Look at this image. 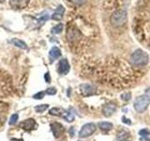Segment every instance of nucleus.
I'll return each mask as SVG.
<instances>
[{
	"mask_svg": "<svg viewBox=\"0 0 150 141\" xmlns=\"http://www.w3.org/2000/svg\"><path fill=\"white\" fill-rule=\"evenodd\" d=\"M69 70H70V66L68 59L62 58L58 63V73L61 75H66L69 73Z\"/></svg>",
	"mask_w": 150,
	"mask_h": 141,
	"instance_id": "nucleus-6",
	"label": "nucleus"
},
{
	"mask_svg": "<svg viewBox=\"0 0 150 141\" xmlns=\"http://www.w3.org/2000/svg\"><path fill=\"white\" fill-rule=\"evenodd\" d=\"M110 21L114 26H122L128 21V13L125 9H117L111 15Z\"/></svg>",
	"mask_w": 150,
	"mask_h": 141,
	"instance_id": "nucleus-2",
	"label": "nucleus"
},
{
	"mask_svg": "<svg viewBox=\"0 0 150 141\" xmlns=\"http://www.w3.org/2000/svg\"><path fill=\"white\" fill-rule=\"evenodd\" d=\"M30 0H9V4L13 9H25Z\"/></svg>",
	"mask_w": 150,
	"mask_h": 141,
	"instance_id": "nucleus-9",
	"label": "nucleus"
},
{
	"mask_svg": "<svg viewBox=\"0 0 150 141\" xmlns=\"http://www.w3.org/2000/svg\"><path fill=\"white\" fill-rule=\"evenodd\" d=\"M70 135H71V136L74 135V127H71V129H70Z\"/></svg>",
	"mask_w": 150,
	"mask_h": 141,
	"instance_id": "nucleus-28",
	"label": "nucleus"
},
{
	"mask_svg": "<svg viewBox=\"0 0 150 141\" xmlns=\"http://www.w3.org/2000/svg\"><path fill=\"white\" fill-rule=\"evenodd\" d=\"M130 97H131V93L130 92H125V93H123L121 95V99L123 101H125V102H129L130 100Z\"/></svg>",
	"mask_w": 150,
	"mask_h": 141,
	"instance_id": "nucleus-21",
	"label": "nucleus"
},
{
	"mask_svg": "<svg viewBox=\"0 0 150 141\" xmlns=\"http://www.w3.org/2000/svg\"><path fill=\"white\" fill-rule=\"evenodd\" d=\"M150 103V97L146 94L141 95L138 98H136V100L134 101L133 106L135 111H137L138 113H143L146 110V108L148 107Z\"/></svg>",
	"mask_w": 150,
	"mask_h": 141,
	"instance_id": "nucleus-3",
	"label": "nucleus"
},
{
	"mask_svg": "<svg viewBox=\"0 0 150 141\" xmlns=\"http://www.w3.org/2000/svg\"><path fill=\"white\" fill-rule=\"evenodd\" d=\"M122 122L123 123H125V124H128V125H130L131 124V121H130V120L129 119H127V118L125 117V116H123L122 117Z\"/></svg>",
	"mask_w": 150,
	"mask_h": 141,
	"instance_id": "nucleus-25",
	"label": "nucleus"
},
{
	"mask_svg": "<svg viewBox=\"0 0 150 141\" xmlns=\"http://www.w3.org/2000/svg\"><path fill=\"white\" fill-rule=\"evenodd\" d=\"M18 119H19L18 114H13V115H11V119H9V121H8V124L9 125H14L17 122Z\"/></svg>",
	"mask_w": 150,
	"mask_h": 141,
	"instance_id": "nucleus-20",
	"label": "nucleus"
},
{
	"mask_svg": "<svg viewBox=\"0 0 150 141\" xmlns=\"http://www.w3.org/2000/svg\"><path fill=\"white\" fill-rule=\"evenodd\" d=\"M96 130H97L96 124L93 123V122H88V123H86L82 127L78 135H79V137H81V138L88 137V136L92 135L95 133Z\"/></svg>",
	"mask_w": 150,
	"mask_h": 141,
	"instance_id": "nucleus-4",
	"label": "nucleus"
},
{
	"mask_svg": "<svg viewBox=\"0 0 150 141\" xmlns=\"http://www.w3.org/2000/svg\"><path fill=\"white\" fill-rule=\"evenodd\" d=\"M64 13H65V8L62 6V5H59V6L56 8L54 12L53 13V15H52V19L54 21L62 20V18L64 16Z\"/></svg>",
	"mask_w": 150,
	"mask_h": 141,
	"instance_id": "nucleus-10",
	"label": "nucleus"
},
{
	"mask_svg": "<svg viewBox=\"0 0 150 141\" xmlns=\"http://www.w3.org/2000/svg\"><path fill=\"white\" fill-rule=\"evenodd\" d=\"M70 2H72L75 5H83L86 2V0H70Z\"/></svg>",
	"mask_w": 150,
	"mask_h": 141,
	"instance_id": "nucleus-24",
	"label": "nucleus"
},
{
	"mask_svg": "<svg viewBox=\"0 0 150 141\" xmlns=\"http://www.w3.org/2000/svg\"><path fill=\"white\" fill-rule=\"evenodd\" d=\"M60 56H61V50L58 48V47L54 46L49 52V58H50L51 61L57 59L58 58H60Z\"/></svg>",
	"mask_w": 150,
	"mask_h": 141,
	"instance_id": "nucleus-12",
	"label": "nucleus"
},
{
	"mask_svg": "<svg viewBox=\"0 0 150 141\" xmlns=\"http://www.w3.org/2000/svg\"><path fill=\"white\" fill-rule=\"evenodd\" d=\"M139 135H141V137H148L150 135V131L147 128H144L139 131Z\"/></svg>",
	"mask_w": 150,
	"mask_h": 141,
	"instance_id": "nucleus-19",
	"label": "nucleus"
},
{
	"mask_svg": "<svg viewBox=\"0 0 150 141\" xmlns=\"http://www.w3.org/2000/svg\"><path fill=\"white\" fill-rule=\"evenodd\" d=\"M115 111H116V105H112V103H108V105H104V106H103V108H102L103 115L106 116V117L112 116Z\"/></svg>",
	"mask_w": 150,
	"mask_h": 141,
	"instance_id": "nucleus-11",
	"label": "nucleus"
},
{
	"mask_svg": "<svg viewBox=\"0 0 150 141\" xmlns=\"http://www.w3.org/2000/svg\"><path fill=\"white\" fill-rule=\"evenodd\" d=\"M97 88L95 86L90 84H83L80 86V92L82 93V95L84 97L95 95L97 93Z\"/></svg>",
	"mask_w": 150,
	"mask_h": 141,
	"instance_id": "nucleus-5",
	"label": "nucleus"
},
{
	"mask_svg": "<svg viewBox=\"0 0 150 141\" xmlns=\"http://www.w3.org/2000/svg\"><path fill=\"white\" fill-rule=\"evenodd\" d=\"M11 42L13 44V45H15L17 47H19V48H21V49H27V45L25 41H23L22 40H19V39H12L11 41Z\"/></svg>",
	"mask_w": 150,
	"mask_h": 141,
	"instance_id": "nucleus-15",
	"label": "nucleus"
},
{
	"mask_svg": "<svg viewBox=\"0 0 150 141\" xmlns=\"http://www.w3.org/2000/svg\"><path fill=\"white\" fill-rule=\"evenodd\" d=\"M48 108H49V105H40L35 107V110L38 113H43L45 110L48 109Z\"/></svg>",
	"mask_w": 150,
	"mask_h": 141,
	"instance_id": "nucleus-18",
	"label": "nucleus"
},
{
	"mask_svg": "<svg viewBox=\"0 0 150 141\" xmlns=\"http://www.w3.org/2000/svg\"><path fill=\"white\" fill-rule=\"evenodd\" d=\"M11 141H23V139H21V138H20V139H17V138H13V139H11Z\"/></svg>",
	"mask_w": 150,
	"mask_h": 141,
	"instance_id": "nucleus-31",
	"label": "nucleus"
},
{
	"mask_svg": "<svg viewBox=\"0 0 150 141\" xmlns=\"http://www.w3.org/2000/svg\"><path fill=\"white\" fill-rule=\"evenodd\" d=\"M45 93L46 92H44V91H40V92H38V93H36L34 96H33V98L34 99H36V100H40V99H42L44 97V95H45Z\"/></svg>",
	"mask_w": 150,
	"mask_h": 141,
	"instance_id": "nucleus-23",
	"label": "nucleus"
},
{
	"mask_svg": "<svg viewBox=\"0 0 150 141\" xmlns=\"http://www.w3.org/2000/svg\"><path fill=\"white\" fill-rule=\"evenodd\" d=\"M116 141H129L127 138H119V139H117Z\"/></svg>",
	"mask_w": 150,
	"mask_h": 141,
	"instance_id": "nucleus-30",
	"label": "nucleus"
},
{
	"mask_svg": "<svg viewBox=\"0 0 150 141\" xmlns=\"http://www.w3.org/2000/svg\"><path fill=\"white\" fill-rule=\"evenodd\" d=\"M44 79L47 83H50L51 82V76H50V73H46L44 75Z\"/></svg>",
	"mask_w": 150,
	"mask_h": 141,
	"instance_id": "nucleus-26",
	"label": "nucleus"
},
{
	"mask_svg": "<svg viewBox=\"0 0 150 141\" xmlns=\"http://www.w3.org/2000/svg\"><path fill=\"white\" fill-rule=\"evenodd\" d=\"M145 94H146V95H148V96L150 97V88L146 89V91H145Z\"/></svg>",
	"mask_w": 150,
	"mask_h": 141,
	"instance_id": "nucleus-29",
	"label": "nucleus"
},
{
	"mask_svg": "<svg viewBox=\"0 0 150 141\" xmlns=\"http://www.w3.org/2000/svg\"><path fill=\"white\" fill-rule=\"evenodd\" d=\"M63 30V25L62 24H58V25H56L55 26H54L52 28V33H54V34H59L61 33Z\"/></svg>",
	"mask_w": 150,
	"mask_h": 141,
	"instance_id": "nucleus-17",
	"label": "nucleus"
},
{
	"mask_svg": "<svg viewBox=\"0 0 150 141\" xmlns=\"http://www.w3.org/2000/svg\"><path fill=\"white\" fill-rule=\"evenodd\" d=\"M141 140L142 141H150V137H142Z\"/></svg>",
	"mask_w": 150,
	"mask_h": 141,
	"instance_id": "nucleus-27",
	"label": "nucleus"
},
{
	"mask_svg": "<svg viewBox=\"0 0 150 141\" xmlns=\"http://www.w3.org/2000/svg\"><path fill=\"white\" fill-rule=\"evenodd\" d=\"M148 60H149L148 55L142 49H137L131 54L129 62L134 67H144V66H145L148 63Z\"/></svg>",
	"mask_w": 150,
	"mask_h": 141,
	"instance_id": "nucleus-1",
	"label": "nucleus"
},
{
	"mask_svg": "<svg viewBox=\"0 0 150 141\" xmlns=\"http://www.w3.org/2000/svg\"><path fill=\"white\" fill-rule=\"evenodd\" d=\"M65 112H66L65 109H63V108H59V107H54V108H52V109H50V111H49L51 115L61 117V118H63Z\"/></svg>",
	"mask_w": 150,
	"mask_h": 141,
	"instance_id": "nucleus-14",
	"label": "nucleus"
},
{
	"mask_svg": "<svg viewBox=\"0 0 150 141\" xmlns=\"http://www.w3.org/2000/svg\"><path fill=\"white\" fill-rule=\"evenodd\" d=\"M45 92H46V94H48V95H54V94H56V92H57V90H56L55 88L51 87V88H47Z\"/></svg>",
	"mask_w": 150,
	"mask_h": 141,
	"instance_id": "nucleus-22",
	"label": "nucleus"
},
{
	"mask_svg": "<svg viewBox=\"0 0 150 141\" xmlns=\"http://www.w3.org/2000/svg\"><path fill=\"white\" fill-rule=\"evenodd\" d=\"M48 19H49L48 12L44 11V12H42L41 14H40V16L38 17V23H40V25H42V24L45 23L47 20H48Z\"/></svg>",
	"mask_w": 150,
	"mask_h": 141,
	"instance_id": "nucleus-16",
	"label": "nucleus"
},
{
	"mask_svg": "<svg viewBox=\"0 0 150 141\" xmlns=\"http://www.w3.org/2000/svg\"><path fill=\"white\" fill-rule=\"evenodd\" d=\"M51 129L55 138H59L64 133V126L59 122H54L51 124Z\"/></svg>",
	"mask_w": 150,
	"mask_h": 141,
	"instance_id": "nucleus-7",
	"label": "nucleus"
},
{
	"mask_svg": "<svg viewBox=\"0 0 150 141\" xmlns=\"http://www.w3.org/2000/svg\"><path fill=\"white\" fill-rule=\"evenodd\" d=\"M98 128H100L103 132H109V131H111L112 128H114V125H112V122H109V121L98 122Z\"/></svg>",
	"mask_w": 150,
	"mask_h": 141,
	"instance_id": "nucleus-13",
	"label": "nucleus"
},
{
	"mask_svg": "<svg viewBox=\"0 0 150 141\" xmlns=\"http://www.w3.org/2000/svg\"><path fill=\"white\" fill-rule=\"evenodd\" d=\"M80 141H81V140H80Z\"/></svg>",
	"mask_w": 150,
	"mask_h": 141,
	"instance_id": "nucleus-33",
	"label": "nucleus"
},
{
	"mask_svg": "<svg viewBox=\"0 0 150 141\" xmlns=\"http://www.w3.org/2000/svg\"><path fill=\"white\" fill-rule=\"evenodd\" d=\"M20 127L25 131H31L37 128V123L34 119H27L25 120H23V122H21Z\"/></svg>",
	"mask_w": 150,
	"mask_h": 141,
	"instance_id": "nucleus-8",
	"label": "nucleus"
},
{
	"mask_svg": "<svg viewBox=\"0 0 150 141\" xmlns=\"http://www.w3.org/2000/svg\"><path fill=\"white\" fill-rule=\"evenodd\" d=\"M0 1H5V0H0Z\"/></svg>",
	"mask_w": 150,
	"mask_h": 141,
	"instance_id": "nucleus-32",
	"label": "nucleus"
}]
</instances>
